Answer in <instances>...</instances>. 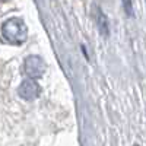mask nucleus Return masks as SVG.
<instances>
[{
	"mask_svg": "<svg viewBox=\"0 0 146 146\" xmlns=\"http://www.w3.org/2000/svg\"><path fill=\"white\" fill-rule=\"evenodd\" d=\"M98 13H100V16H98L100 29H101V32H102L104 35H107V34H108V23H107V19H105V16H104V13H102L101 10H98Z\"/></svg>",
	"mask_w": 146,
	"mask_h": 146,
	"instance_id": "20e7f679",
	"label": "nucleus"
},
{
	"mask_svg": "<svg viewBox=\"0 0 146 146\" xmlns=\"http://www.w3.org/2000/svg\"><path fill=\"white\" fill-rule=\"evenodd\" d=\"M23 70L29 79H38L45 72V62L40 56H29L23 62Z\"/></svg>",
	"mask_w": 146,
	"mask_h": 146,
	"instance_id": "f03ea898",
	"label": "nucleus"
},
{
	"mask_svg": "<svg viewBox=\"0 0 146 146\" xmlns=\"http://www.w3.org/2000/svg\"><path fill=\"white\" fill-rule=\"evenodd\" d=\"M123 3H124L126 12H127L129 15H131V3H130V0H123Z\"/></svg>",
	"mask_w": 146,
	"mask_h": 146,
	"instance_id": "39448f33",
	"label": "nucleus"
},
{
	"mask_svg": "<svg viewBox=\"0 0 146 146\" xmlns=\"http://www.w3.org/2000/svg\"><path fill=\"white\" fill-rule=\"evenodd\" d=\"M18 92H19V95L22 96L23 100L32 101L35 98H38V95L41 94V89H40V85L36 83L34 79H27V80H23L21 83Z\"/></svg>",
	"mask_w": 146,
	"mask_h": 146,
	"instance_id": "7ed1b4c3",
	"label": "nucleus"
},
{
	"mask_svg": "<svg viewBox=\"0 0 146 146\" xmlns=\"http://www.w3.org/2000/svg\"><path fill=\"white\" fill-rule=\"evenodd\" d=\"M0 2H9V0H0Z\"/></svg>",
	"mask_w": 146,
	"mask_h": 146,
	"instance_id": "423d86ee",
	"label": "nucleus"
},
{
	"mask_svg": "<svg viewBox=\"0 0 146 146\" xmlns=\"http://www.w3.org/2000/svg\"><path fill=\"white\" fill-rule=\"evenodd\" d=\"M2 35L9 44H23L28 36V27L21 18H10L2 27Z\"/></svg>",
	"mask_w": 146,
	"mask_h": 146,
	"instance_id": "f257e3e1",
	"label": "nucleus"
}]
</instances>
